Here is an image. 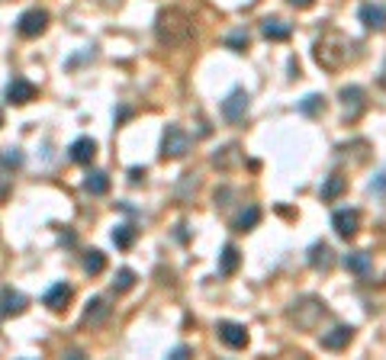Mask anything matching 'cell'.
<instances>
[{"label": "cell", "instance_id": "obj_2", "mask_svg": "<svg viewBox=\"0 0 386 360\" xmlns=\"http://www.w3.org/2000/svg\"><path fill=\"white\" fill-rule=\"evenodd\" d=\"M351 42L345 36H338V32H325L322 39H316V46H312V55H316V61H319L325 71H338V68H345L351 61Z\"/></svg>", "mask_w": 386, "mask_h": 360}, {"label": "cell", "instance_id": "obj_26", "mask_svg": "<svg viewBox=\"0 0 386 360\" xmlns=\"http://www.w3.org/2000/svg\"><path fill=\"white\" fill-rule=\"evenodd\" d=\"M132 241H135V229H132L129 222H126V225H116V231H113L116 248H132Z\"/></svg>", "mask_w": 386, "mask_h": 360}, {"label": "cell", "instance_id": "obj_30", "mask_svg": "<svg viewBox=\"0 0 386 360\" xmlns=\"http://www.w3.org/2000/svg\"><path fill=\"white\" fill-rule=\"evenodd\" d=\"M232 151H235V145H229V148H226V155H216V158H213V161H216V164H222V167H229V164H232V161H238V158L232 155Z\"/></svg>", "mask_w": 386, "mask_h": 360}, {"label": "cell", "instance_id": "obj_12", "mask_svg": "<svg viewBox=\"0 0 386 360\" xmlns=\"http://www.w3.org/2000/svg\"><path fill=\"white\" fill-rule=\"evenodd\" d=\"M68 155H71V161H75V164H90V161L97 158V142L90 139V135H81V139L71 142Z\"/></svg>", "mask_w": 386, "mask_h": 360}, {"label": "cell", "instance_id": "obj_20", "mask_svg": "<svg viewBox=\"0 0 386 360\" xmlns=\"http://www.w3.org/2000/svg\"><path fill=\"white\" fill-rule=\"evenodd\" d=\"M345 190H348V180H345V177H341V174H331L329 180L322 184L319 196H322V200H325V203H335V200H338V196L345 193Z\"/></svg>", "mask_w": 386, "mask_h": 360}, {"label": "cell", "instance_id": "obj_22", "mask_svg": "<svg viewBox=\"0 0 386 360\" xmlns=\"http://www.w3.org/2000/svg\"><path fill=\"white\" fill-rule=\"evenodd\" d=\"M309 267H316V270L331 267V248L325 245V241H319V245H312L309 248Z\"/></svg>", "mask_w": 386, "mask_h": 360}, {"label": "cell", "instance_id": "obj_19", "mask_svg": "<svg viewBox=\"0 0 386 360\" xmlns=\"http://www.w3.org/2000/svg\"><path fill=\"white\" fill-rule=\"evenodd\" d=\"M238 264H242V251H238L235 245H226L222 254H219V274H222V277H232L238 270Z\"/></svg>", "mask_w": 386, "mask_h": 360}, {"label": "cell", "instance_id": "obj_23", "mask_svg": "<svg viewBox=\"0 0 386 360\" xmlns=\"http://www.w3.org/2000/svg\"><path fill=\"white\" fill-rule=\"evenodd\" d=\"M258 222H261V209H258V206H248V209H242V213L235 216L232 229H235V231H251Z\"/></svg>", "mask_w": 386, "mask_h": 360}, {"label": "cell", "instance_id": "obj_31", "mask_svg": "<svg viewBox=\"0 0 386 360\" xmlns=\"http://www.w3.org/2000/svg\"><path fill=\"white\" fill-rule=\"evenodd\" d=\"M370 193H377V196H383V193H386V171L380 174L377 184H370Z\"/></svg>", "mask_w": 386, "mask_h": 360}, {"label": "cell", "instance_id": "obj_9", "mask_svg": "<svg viewBox=\"0 0 386 360\" xmlns=\"http://www.w3.org/2000/svg\"><path fill=\"white\" fill-rule=\"evenodd\" d=\"M331 229L338 231L341 238H354L360 231V213L358 209H335L331 213Z\"/></svg>", "mask_w": 386, "mask_h": 360}, {"label": "cell", "instance_id": "obj_27", "mask_svg": "<svg viewBox=\"0 0 386 360\" xmlns=\"http://www.w3.org/2000/svg\"><path fill=\"white\" fill-rule=\"evenodd\" d=\"M132 287H135V270L123 267L119 274H116V280H113V290L116 293H126V290H132Z\"/></svg>", "mask_w": 386, "mask_h": 360}, {"label": "cell", "instance_id": "obj_13", "mask_svg": "<svg viewBox=\"0 0 386 360\" xmlns=\"http://www.w3.org/2000/svg\"><path fill=\"white\" fill-rule=\"evenodd\" d=\"M341 264H345L351 274H358L360 280H370V274H374V260H370L367 251H351V254H345Z\"/></svg>", "mask_w": 386, "mask_h": 360}, {"label": "cell", "instance_id": "obj_1", "mask_svg": "<svg viewBox=\"0 0 386 360\" xmlns=\"http://www.w3.org/2000/svg\"><path fill=\"white\" fill-rule=\"evenodd\" d=\"M155 32H158L161 46L168 48H177V46H187L193 39V23L184 10L171 7V10H161L158 13V23H155Z\"/></svg>", "mask_w": 386, "mask_h": 360}, {"label": "cell", "instance_id": "obj_3", "mask_svg": "<svg viewBox=\"0 0 386 360\" xmlns=\"http://www.w3.org/2000/svg\"><path fill=\"white\" fill-rule=\"evenodd\" d=\"M190 151V135L180 129L177 122H168L164 126V135H161V158H171V161H177Z\"/></svg>", "mask_w": 386, "mask_h": 360}, {"label": "cell", "instance_id": "obj_35", "mask_svg": "<svg viewBox=\"0 0 386 360\" xmlns=\"http://www.w3.org/2000/svg\"><path fill=\"white\" fill-rule=\"evenodd\" d=\"M380 84H383V87H386V68H383V77H380Z\"/></svg>", "mask_w": 386, "mask_h": 360}, {"label": "cell", "instance_id": "obj_29", "mask_svg": "<svg viewBox=\"0 0 386 360\" xmlns=\"http://www.w3.org/2000/svg\"><path fill=\"white\" fill-rule=\"evenodd\" d=\"M248 42H251V36H248L245 29H235V32H232V36L226 39V46L232 48V52H245Z\"/></svg>", "mask_w": 386, "mask_h": 360}, {"label": "cell", "instance_id": "obj_7", "mask_svg": "<svg viewBox=\"0 0 386 360\" xmlns=\"http://www.w3.org/2000/svg\"><path fill=\"white\" fill-rule=\"evenodd\" d=\"M216 332H219V341L226 344V348H232V351H245L248 341H251L248 338V328L238 322H219Z\"/></svg>", "mask_w": 386, "mask_h": 360}, {"label": "cell", "instance_id": "obj_24", "mask_svg": "<svg viewBox=\"0 0 386 360\" xmlns=\"http://www.w3.org/2000/svg\"><path fill=\"white\" fill-rule=\"evenodd\" d=\"M300 113L302 116H322V113H325V97H322V93H309V97H302Z\"/></svg>", "mask_w": 386, "mask_h": 360}, {"label": "cell", "instance_id": "obj_4", "mask_svg": "<svg viewBox=\"0 0 386 360\" xmlns=\"http://www.w3.org/2000/svg\"><path fill=\"white\" fill-rule=\"evenodd\" d=\"M325 312H329V309H325V303H322V299H312V296H309V299L293 303L290 319L300 325V328H306V332H309V328H316V322H319Z\"/></svg>", "mask_w": 386, "mask_h": 360}, {"label": "cell", "instance_id": "obj_32", "mask_svg": "<svg viewBox=\"0 0 386 360\" xmlns=\"http://www.w3.org/2000/svg\"><path fill=\"white\" fill-rule=\"evenodd\" d=\"M142 177H145V167H132V171H129V180H132V184H139Z\"/></svg>", "mask_w": 386, "mask_h": 360}, {"label": "cell", "instance_id": "obj_15", "mask_svg": "<svg viewBox=\"0 0 386 360\" xmlns=\"http://www.w3.org/2000/svg\"><path fill=\"white\" fill-rule=\"evenodd\" d=\"M26 305H29V299L23 293H17V290H3L0 293V315H23Z\"/></svg>", "mask_w": 386, "mask_h": 360}, {"label": "cell", "instance_id": "obj_33", "mask_svg": "<svg viewBox=\"0 0 386 360\" xmlns=\"http://www.w3.org/2000/svg\"><path fill=\"white\" fill-rule=\"evenodd\" d=\"M287 3H293L296 10H309L312 3H316V0H287Z\"/></svg>", "mask_w": 386, "mask_h": 360}, {"label": "cell", "instance_id": "obj_5", "mask_svg": "<svg viewBox=\"0 0 386 360\" xmlns=\"http://www.w3.org/2000/svg\"><path fill=\"white\" fill-rule=\"evenodd\" d=\"M341 103H345V120L354 122L360 113L367 110V91L358 87V84H351V87H341Z\"/></svg>", "mask_w": 386, "mask_h": 360}, {"label": "cell", "instance_id": "obj_21", "mask_svg": "<svg viewBox=\"0 0 386 360\" xmlns=\"http://www.w3.org/2000/svg\"><path fill=\"white\" fill-rule=\"evenodd\" d=\"M84 190L90 196H104L106 190H110V174H106V171H90L84 180Z\"/></svg>", "mask_w": 386, "mask_h": 360}, {"label": "cell", "instance_id": "obj_17", "mask_svg": "<svg viewBox=\"0 0 386 360\" xmlns=\"http://www.w3.org/2000/svg\"><path fill=\"white\" fill-rule=\"evenodd\" d=\"M358 17H360V23L367 29H383L386 26V7H380V3H364V7L358 10Z\"/></svg>", "mask_w": 386, "mask_h": 360}, {"label": "cell", "instance_id": "obj_8", "mask_svg": "<svg viewBox=\"0 0 386 360\" xmlns=\"http://www.w3.org/2000/svg\"><path fill=\"white\" fill-rule=\"evenodd\" d=\"M251 97H248V91H242V87H238V91H232L226 97V100H222V116H226L229 122H242L248 116V106H251Z\"/></svg>", "mask_w": 386, "mask_h": 360}, {"label": "cell", "instance_id": "obj_16", "mask_svg": "<svg viewBox=\"0 0 386 360\" xmlns=\"http://www.w3.org/2000/svg\"><path fill=\"white\" fill-rule=\"evenodd\" d=\"M261 32H264V39H271V42H287L290 39V23H283L280 17H267L261 23Z\"/></svg>", "mask_w": 386, "mask_h": 360}, {"label": "cell", "instance_id": "obj_28", "mask_svg": "<svg viewBox=\"0 0 386 360\" xmlns=\"http://www.w3.org/2000/svg\"><path fill=\"white\" fill-rule=\"evenodd\" d=\"M23 164V151L19 148H3L0 151V167H7V171H13V167Z\"/></svg>", "mask_w": 386, "mask_h": 360}, {"label": "cell", "instance_id": "obj_25", "mask_svg": "<svg viewBox=\"0 0 386 360\" xmlns=\"http://www.w3.org/2000/svg\"><path fill=\"white\" fill-rule=\"evenodd\" d=\"M104 267H106V254L104 251H87L84 254V270L87 274H104Z\"/></svg>", "mask_w": 386, "mask_h": 360}, {"label": "cell", "instance_id": "obj_36", "mask_svg": "<svg viewBox=\"0 0 386 360\" xmlns=\"http://www.w3.org/2000/svg\"><path fill=\"white\" fill-rule=\"evenodd\" d=\"M0 122H3V113H0Z\"/></svg>", "mask_w": 386, "mask_h": 360}, {"label": "cell", "instance_id": "obj_11", "mask_svg": "<svg viewBox=\"0 0 386 360\" xmlns=\"http://www.w3.org/2000/svg\"><path fill=\"white\" fill-rule=\"evenodd\" d=\"M351 338H354V328L351 325H335L331 332L322 334V348L325 351H345L351 344Z\"/></svg>", "mask_w": 386, "mask_h": 360}, {"label": "cell", "instance_id": "obj_18", "mask_svg": "<svg viewBox=\"0 0 386 360\" xmlns=\"http://www.w3.org/2000/svg\"><path fill=\"white\" fill-rule=\"evenodd\" d=\"M110 319V303H106L104 296H94L90 303H87V309H84V322L87 325H100V322H106Z\"/></svg>", "mask_w": 386, "mask_h": 360}, {"label": "cell", "instance_id": "obj_14", "mask_svg": "<svg viewBox=\"0 0 386 360\" xmlns=\"http://www.w3.org/2000/svg\"><path fill=\"white\" fill-rule=\"evenodd\" d=\"M42 303H46L52 312H61V309L71 303V287H68V283H52V287L46 290V296H42Z\"/></svg>", "mask_w": 386, "mask_h": 360}, {"label": "cell", "instance_id": "obj_10", "mask_svg": "<svg viewBox=\"0 0 386 360\" xmlns=\"http://www.w3.org/2000/svg\"><path fill=\"white\" fill-rule=\"evenodd\" d=\"M36 84L32 81H23V77H17V81L7 84V100L13 103V106H26V103L36 100Z\"/></svg>", "mask_w": 386, "mask_h": 360}, {"label": "cell", "instance_id": "obj_34", "mask_svg": "<svg viewBox=\"0 0 386 360\" xmlns=\"http://www.w3.org/2000/svg\"><path fill=\"white\" fill-rule=\"evenodd\" d=\"M187 354H190V348H184V344H180V348H174V351H171V357L180 360V357H187Z\"/></svg>", "mask_w": 386, "mask_h": 360}, {"label": "cell", "instance_id": "obj_6", "mask_svg": "<svg viewBox=\"0 0 386 360\" xmlns=\"http://www.w3.org/2000/svg\"><path fill=\"white\" fill-rule=\"evenodd\" d=\"M46 26H48V13L46 10H26L23 17L17 19V32L23 39H36V36H42L46 32Z\"/></svg>", "mask_w": 386, "mask_h": 360}]
</instances>
